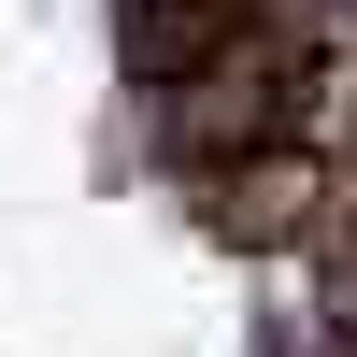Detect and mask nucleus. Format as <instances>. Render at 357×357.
<instances>
[{
	"label": "nucleus",
	"instance_id": "3",
	"mask_svg": "<svg viewBox=\"0 0 357 357\" xmlns=\"http://www.w3.org/2000/svg\"><path fill=\"white\" fill-rule=\"evenodd\" d=\"M343 329H357V243H343Z\"/></svg>",
	"mask_w": 357,
	"mask_h": 357
},
{
	"label": "nucleus",
	"instance_id": "1",
	"mask_svg": "<svg viewBox=\"0 0 357 357\" xmlns=\"http://www.w3.org/2000/svg\"><path fill=\"white\" fill-rule=\"evenodd\" d=\"M301 129H314V57H301V29H272V15H229L186 72H158V158L172 172L257 158V143H301Z\"/></svg>",
	"mask_w": 357,
	"mask_h": 357
},
{
	"label": "nucleus",
	"instance_id": "2",
	"mask_svg": "<svg viewBox=\"0 0 357 357\" xmlns=\"http://www.w3.org/2000/svg\"><path fill=\"white\" fill-rule=\"evenodd\" d=\"M329 215H343L329 143H257V158H215V172H200V229H215V243H243V257L314 243Z\"/></svg>",
	"mask_w": 357,
	"mask_h": 357
}]
</instances>
